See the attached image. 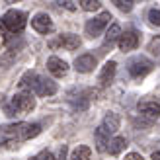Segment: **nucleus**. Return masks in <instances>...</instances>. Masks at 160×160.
<instances>
[{"label": "nucleus", "mask_w": 160, "mask_h": 160, "mask_svg": "<svg viewBox=\"0 0 160 160\" xmlns=\"http://www.w3.org/2000/svg\"><path fill=\"white\" fill-rule=\"evenodd\" d=\"M96 57L90 53H86V55H80V57H76L74 61V68L78 70V72H82V74H88V72H92V70L96 68Z\"/></svg>", "instance_id": "ddd939ff"}, {"label": "nucleus", "mask_w": 160, "mask_h": 160, "mask_svg": "<svg viewBox=\"0 0 160 160\" xmlns=\"http://www.w3.org/2000/svg\"><path fill=\"white\" fill-rule=\"evenodd\" d=\"M148 23H150V26L160 28V10H158V8H150V10H148Z\"/></svg>", "instance_id": "aec40b11"}, {"label": "nucleus", "mask_w": 160, "mask_h": 160, "mask_svg": "<svg viewBox=\"0 0 160 160\" xmlns=\"http://www.w3.org/2000/svg\"><path fill=\"white\" fill-rule=\"evenodd\" d=\"M62 8H67V10H76V8L80 6V2H70V0H67V2H59Z\"/></svg>", "instance_id": "5701e85b"}, {"label": "nucleus", "mask_w": 160, "mask_h": 160, "mask_svg": "<svg viewBox=\"0 0 160 160\" xmlns=\"http://www.w3.org/2000/svg\"><path fill=\"white\" fill-rule=\"evenodd\" d=\"M2 131L10 139L29 141V139H33V137H37V135L41 133V125H39V123H16V125L2 127Z\"/></svg>", "instance_id": "7ed1b4c3"}, {"label": "nucleus", "mask_w": 160, "mask_h": 160, "mask_svg": "<svg viewBox=\"0 0 160 160\" xmlns=\"http://www.w3.org/2000/svg\"><path fill=\"white\" fill-rule=\"evenodd\" d=\"M2 23H4L6 29L12 31V33H20V31H23V28L28 26V14L22 12V10H16V8H12V10H8V12L4 14Z\"/></svg>", "instance_id": "39448f33"}, {"label": "nucleus", "mask_w": 160, "mask_h": 160, "mask_svg": "<svg viewBox=\"0 0 160 160\" xmlns=\"http://www.w3.org/2000/svg\"><path fill=\"white\" fill-rule=\"evenodd\" d=\"M152 160H160V150H156V152H152Z\"/></svg>", "instance_id": "bb28decb"}, {"label": "nucleus", "mask_w": 160, "mask_h": 160, "mask_svg": "<svg viewBox=\"0 0 160 160\" xmlns=\"http://www.w3.org/2000/svg\"><path fill=\"white\" fill-rule=\"evenodd\" d=\"M154 68V62L147 59L145 55H137V57H131L127 62V70L133 78H145L150 70Z\"/></svg>", "instance_id": "20e7f679"}, {"label": "nucleus", "mask_w": 160, "mask_h": 160, "mask_svg": "<svg viewBox=\"0 0 160 160\" xmlns=\"http://www.w3.org/2000/svg\"><path fill=\"white\" fill-rule=\"evenodd\" d=\"M80 8L86 12H96L102 8V2L100 0H80Z\"/></svg>", "instance_id": "a211bd4d"}, {"label": "nucleus", "mask_w": 160, "mask_h": 160, "mask_svg": "<svg viewBox=\"0 0 160 160\" xmlns=\"http://www.w3.org/2000/svg\"><path fill=\"white\" fill-rule=\"evenodd\" d=\"M29 160H59V158L55 156L51 150H41V152H37L35 156H31Z\"/></svg>", "instance_id": "412c9836"}, {"label": "nucleus", "mask_w": 160, "mask_h": 160, "mask_svg": "<svg viewBox=\"0 0 160 160\" xmlns=\"http://www.w3.org/2000/svg\"><path fill=\"white\" fill-rule=\"evenodd\" d=\"M68 160H94L92 148L86 147V145H78L72 152H70V158H68Z\"/></svg>", "instance_id": "f3484780"}, {"label": "nucleus", "mask_w": 160, "mask_h": 160, "mask_svg": "<svg viewBox=\"0 0 160 160\" xmlns=\"http://www.w3.org/2000/svg\"><path fill=\"white\" fill-rule=\"evenodd\" d=\"M51 47H62L67 51H74L80 47V37L74 33H62V35H59L57 41L51 43Z\"/></svg>", "instance_id": "f8f14e48"}, {"label": "nucleus", "mask_w": 160, "mask_h": 160, "mask_svg": "<svg viewBox=\"0 0 160 160\" xmlns=\"http://www.w3.org/2000/svg\"><path fill=\"white\" fill-rule=\"evenodd\" d=\"M115 70H117V62H115V61H108L106 65H103L102 72H100V78H98L100 86H109L111 82H113V78H115Z\"/></svg>", "instance_id": "4468645a"}, {"label": "nucleus", "mask_w": 160, "mask_h": 160, "mask_svg": "<svg viewBox=\"0 0 160 160\" xmlns=\"http://www.w3.org/2000/svg\"><path fill=\"white\" fill-rule=\"evenodd\" d=\"M148 51H150V55H154L156 59H160V35H156V37L150 39V43H148Z\"/></svg>", "instance_id": "6ab92c4d"}, {"label": "nucleus", "mask_w": 160, "mask_h": 160, "mask_svg": "<svg viewBox=\"0 0 160 160\" xmlns=\"http://www.w3.org/2000/svg\"><path fill=\"white\" fill-rule=\"evenodd\" d=\"M117 45H119L121 51H135L139 47V33L135 29H127L125 33H121Z\"/></svg>", "instance_id": "9d476101"}, {"label": "nucleus", "mask_w": 160, "mask_h": 160, "mask_svg": "<svg viewBox=\"0 0 160 160\" xmlns=\"http://www.w3.org/2000/svg\"><path fill=\"white\" fill-rule=\"evenodd\" d=\"M33 108H35V98L29 92H18L12 96L10 103H4L8 115H14L16 111L18 113H29V111H33Z\"/></svg>", "instance_id": "f03ea898"}, {"label": "nucleus", "mask_w": 160, "mask_h": 160, "mask_svg": "<svg viewBox=\"0 0 160 160\" xmlns=\"http://www.w3.org/2000/svg\"><path fill=\"white\" fill-rule=\"evenodd\" d=\"M6 41H8V35H6V31L2 29V26H0V47L6 45Z\"/></svg>", "instance_id": "393cba45"}, {"label": "nucleus", "mask_w": 160, "mask_h": 160, "mask_svg": "<svg viewBox=\"0 0 160 160\" xmlns=\"http://www.w3.org/2000/svg\"><path fill=\"white\" fill-rule=\"evenodd\" d=\"M20 88L23 92L37 94V96H53L57 92V84L51 78L39 76L37 72H26L20 78Z\"/></svg>", "instance_id": "f257e3e1"}, {"label": "nucleus", "mask_w": 160, "mask_h": 160, "mask_svg": "<svg viewBox=\"0 0 160 160\" xmlns=\"http://www.w3.org/2000/svg\"><path fill=\"white\" fill-rule=\"evenodd\" d=\"M113 4H115L121 12H131L135 2H131V0H113Z\"/></svg>", "instance_id": "4be33fe9"}, {"label": "nucleus", "mask_w": 160, "mask_h": 160, "mask_svg": "<svg viewBox=\"0 0 160 160\" xmlns=\"http://www.w3.org/2000/svg\"><path fill=\"white\" fill-rule=\"evenodd\" d=\"M47 70H49L55 78H62L68 72V62L59 59V57H49L47 59Z\"/></svg>", "instance_id": "9b49d317"}, {"label": "nucleus", "mask_w": 160, "mask_h": 160, "mask_svg": "<svg viewBox=\"0 0 160 160\" xmlns=\"http://www.w3.org/2000/svg\"><path fill=\"white\" fill-rule=\"evenodd\" d=\"M109 20H111V14L109 12H102V14H98V16H94L92 20H88L86 22V35L88 37H98L103 29H106L108 26H109Z\"/></svg>", "instance_id": "423d86ee"}, {"label": "nucleus", "mask_w": 160, "mask_h": 160, "mask_svg": "<svg viewBox=\"0 0 160 160\" xmlns=\"http://www.w3.org/2000/svg\"><path fill=\"white\" fill-rule=\"evenodd\" d=\"M127 147V139L125 137H113L109 141V145H108V152L111 156H117V154H121L123 150Z\"/></svg>", "instance_id": "dca6fc26"}, {"label": "nucleus", "mask_w": 160, "mask_h": 160, "mask_svg": "<svg viewBox=\"0 0 160 160\" xmlns=\"http://www.w3.org/2000/svg\"><path fill=\"white\" fill-rule=\"evenodd\" d=\"M119 115L117 113H113V111H109V113H106V117H103V121L100 123V127L98 129L103 133V135H108L109 139H113V135L117 133V129H119Z\"/></svg>", "instance_id": "1a4fd4ad"}, {"label": "nucleus", "mask_w": 160, "mask_h": 160, "mask_svg": "<svg viewBox=\"0 0 160 160\" xmlns=\"http://www.w3.org/2000/svg\"><path fill=\"white\" fill-rule=\"evenodd\" d=\"M139 113L141 117H145L147 121H156L160 117V103L156 100H145V102H139Z\"/></svg>", "instance_id": "6e6552de"}, {"label": "nucleus", "mask_w": 160, "mask_h": 160, "mask_svg": "<svg viewBox=\"0 0 160 160\" xmlns=\"http://www.w3.org/2000/svg\"><path fill=\"white\" fill-rule=\"evenodd\" d=\"M0 131H2V127H0Z\"/></svg>", "instance_id": "cd10ccee"}, {"label": "nucleus", "mask_w": 160, "mask_h": 160, "mask_svg": "<svg viewBox=\"0 0 160 160\" xmlns=\"http://www.w3.org/2000/svg\"><path fill=\"white\" fill-rule=\"evenodd\" d=\"M65 158H67V147L62 145L61 147V152H59V160H65Z\"/></svg>", "instance_id": "a878e982"}, {"label": "nucleus", "mask_w": 160, "mask_h": 160, "mask_svg": "<svg viewBox=\"0 0 160 160\" xmlns=\"http://www.w3.org/2000/svg\"><path fill=\"white\" fill-rule=\"evenodd\" d=\"M121 28H119V23H111L106 31V37H103V47H111L115 41H119V37H121Z\"/></svg>", "instance_id": "2eb2a0df"}, {"label": "nucleus", "mask_w": 160, "mask_h": 160, "mask_svg": "<svg viewBox=\"0 0 160 160\" xmlns=\"http://www.w3.org/2000/svg\"><path fill=\"white\" fill-rule=\"evenodd\" d=\"M31 28H33L37 33H43V35L53 33V29H55L51 16L45 14V12H39V14H35L33 18H31Z\"/></svg>", "instance_id": "0eeeda50"}, {"label": "nucleus", "mask_w": 160, "mask_h": 160, "mask_svg": "<svg viewBox=\"0 0 160 160\" xmlns=\"http://www.w3.org/2000/svg\"><path fill=\"white\" fill-rule=\"evenodd\" d=\"M125 160H145V158H142L139 152H129V154L125 156Z\"/></svg>", "instance_id": "b1692460"}]
</instances>
